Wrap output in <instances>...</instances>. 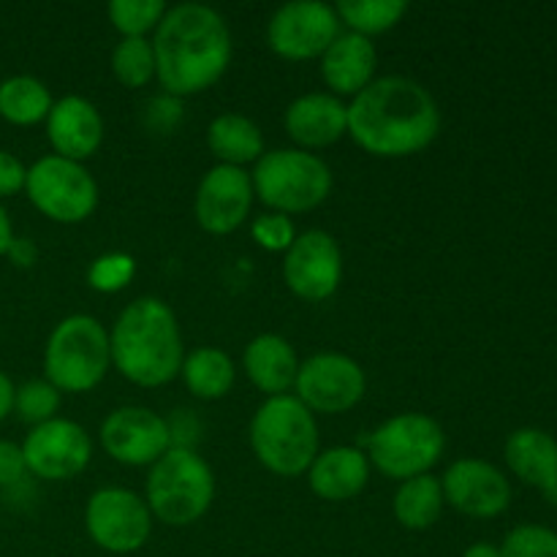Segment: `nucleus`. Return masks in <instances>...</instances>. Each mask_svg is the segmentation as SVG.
<instances>
[{"label":"nucleus","instance_id":"obj_1","mask_svg":"<svg viewBox=\"0 0 557 557\" xmlns=\"http://www.w3.org/2000/svg\"><path fill=\"white\" fill-rule=\"evenodd\" d=\"M438 131V103L408 76L373 79L348 107V134L370 156H413L433 145Z\"/></svg>","mask_w":557,"mask_h":557},{"label":"nucleus","instance_id":"obj_2","mask_svg":"<svg viewBox=\"0 0 557 557\" xmlns=\"http://www.w3.org/2000/svg\"><path fill=\"white\" fill-rule=\"evenodd\" d=\"M232 49V30L215 9L180 3L156 27V76L169 96H194L226 74Z\"/></svg>","mask_w":557,"mask_h":557},{"label":"nucleus","instance_id":"obj_3","mask_svg":"<svg viewBox=\"0 0 557 557\" xmlns=\"http://www.w3.org/2000/svg\"><path fill=\"white\" fill-rule=\"evenodd\" d=\"M112 362L131 384H169L183 370V335L172 308L156 297L134 299L117 315L109 335Z\"/></svg>","mask_w":557,"mask_h":557},{"label":"nucleus","instance_id":"obj_4","mask_svg":"<svg viewBox=\"0 0 557 557\" xmlns=\"http://www.w3.org/2000/svg\"><path fill=\"white\" fill-rule=\"evenodd\" d=\"M250 446L267 471L299 476L319 457L315 417L292 395L270 397L250 422Z\"/></svg>","mask_w":557,"mask_h":557},{"label":"nucleus","instance_id":"obj_5","mask_svg":"<svg viewBox=\"0 0 557 557\" xmlns=\"http://www.w3.org/2000/svg\"><path fill=\"white\" fill-rule=\"evenodd\" d=\"M212 498H215V476L194 449L172 446L152 466L147 479V509L163 525H194L207 515Z\"/></svg>","mask_w":557,"mask_h":557},{"label":"nucleus","instance_id":"obj_6","mask_svg":"<svg viewBox=\"0 0 557 557\" xmlns=\"http://www.w3.org/2000/svg\"><path fill=\"white\" fill-rule=\"evenodd\" d=\"M109 335L92 315H69L52 330L44 351L47 381L58 392H90L107 375Z\"/></svg>","mask_w":557,"mask_h":557},{"label":"nucleus","instance_id":"obj_7","mask_svg":"<svg viewBox=\"0 0 557 557\" xmlns=\"http://www.w3.org/2000/svg\"><path fill=\"white\" fill-rule=\"evenodd\" d=\"M253 190L281 215L310 212L330 196L332 172L319 156L305 150H272L256 161Z\"/></svg>","mask_w":557,"mask_h":557},{"label":"nucleus","instance_id":"obj_8","mask_svg":"<svg viewBox=\"0 0 557 557\" xmlns=\"http://www.w3.org/2000/svg\"><path fill=\"white\" fill-rule=\"evenodd\" d=\"M444 430L424 413H400L368 438V457L389 479L424 476L444 455Z\"/></svg>","mask_w":557,"mask_h":557},{"label":"nucleus","instance_id":"obj_9","mask_svg":"<svg viewBox=\"0 0 557 557\" xmlns=\"http://www.w3.org/2000/svg\"><path fill=\"white\" fill-rule=\"evenodd\" d=\"M25 190L33 207L49 221L79 223L98 205V185L82 163L47 156L27 169Z\"/></svg>","mask_w":557,"mask_h":557},{"label":"nucleus","instance_id":"obj_10","mask_svg":"<svg viewBox=\"0 0 557 557\" xmlns=\"http://www.w3.org/2000/svg\"><path fill=\"white\" fill-rule=\"evenodd\" d=\"M85 525L92 542L112 555H131L147 544L152 533V515L145 500L131 490L107 487L90 495Z\"/></svg>","mask_w":557,"mask_h":557},{"label":"nucleus","instance_id":"obj_11","mask_svg":"<svg viewBox=\"0 0 557 557\" xmlns=\"http://www.w3.org/2000/svg\"><path fill=\"white\" fill-rule=\"evenodd\" d=\"M337 36H341L337 11L326 3H313V0L281 5L267 27L270 49L286 60L321 58Z\"/></svg>","mask_w":557,"mask_h":557},{"label":"nucleus","instance_id":"obj_12","mask_svg":"<svg viewBox=\"0 0 557 557\" xmlns=\"http://www.w3.org/2000/svg\"><path fill=\"white\" fill-rule=\"evenodd\" d=\"M297 400L310 413L351 411L368 389L364 370L343 354H315L299 364Z\"/></svg>","mask_w":557,"mask_h":557},{"label":"nucleus","instance_id":"obj_13","mask_svg":"<svg viewBox=\"0 0 557 557\" xmlns=\"http://www.w3.org/2000/svg\"><path fill=\"white\" fill-rule=\"evenodd\" d=\"M27 471L36 473L47 482H65V479L79 476L92 457L90 435L69 419L44 422L27 433L22 444Z\"/></svg>","mask_w":557,"mask_h":557},{"label":"nucleus","instance_id":"obj_14","mask_svg":"<svg viewBox=\"0 0 557 557\" xmlns=\"http://www.w3.org/2000/svg\"><path fill=\"white\" fill-rule=\"evenodd\" d=\"M103 451L120 466H156L169 449V422L150 408L125 406L109 413L101 424Z\"/></svg>","mask_w":557,"mask_h":557},{"label":"nucleus","instance_id":"obj_15","mask_svg":"<svg viewBox=\"0 0 557 557\" xmlns=\"http://www.w3.org/2000/svg\"><path fill=\"white\" fill-rule=\"evenodd\" d=\"M283 277L299 299L321 302L337 292L343 277V253L335 237L321 228L299 234L286 250Z\"/></svg>","mask_w":557,"mask_h":557},{"label":"nucleus","instance_id":"obj_16","mask_svg":"<svg viewBox=\"0 0 557 557\" xmlns=\"http://www.w3.org/2000/svg\"><path fill=\"white\" fill-rule=\"evenodd\" d=\"M253 180L243 166H221L210 169L196 190V221L205 232L232 234L245 223L253 207Z\"/></svg>","mask_w":557,"mask_h":557},{"label":"nucleus","instance_id":"obj_17","mask_svg":"<svg viewBox=\"0 0 557 557\" xmlns=\"http://www.w3.org/2000/svg\"><path fill=\"white\" fill-rule=\"evenodd\" d=\"M444 500H449L457 511L476 520H490L509 509L511 487L509 479L495 466L484 460H457L446 468L441 479Z\"/></svg>","mask_w":557,"mask_h":557},{"label":"nucleus","instance_id":"obj_18","mask_svg":"<svg viewBox=\"0 0 557 557\" xmlns=\"http://www.w3.org/2000/svg\"><path fill=\"white\" fill-rule=\"evenodd\" d=\"M47 134L54 156L82 163L85 158L96 156L101 147L103 120L87 98L65 96L49 109Z\"/></svg>","mask_w":557,"mask_h":557},{"label":"nucleus","instance_id":"obj_19","mask_svg":"<svg viewBox=\"0 0 557 557\" xmlns=\"http://www.w3.org/2000/svg\"><path fill=\"white\" fill-rule=\"evenodd\" d=\"M286 131L299 147L335 145L348 134V107L330 92H308L286 109Z\"/></svg>","mask_w":557,"mask_h":557},{"label":"nucleus","instance_id":"obj_20","mask_svg":"<svg viewBox=\"0 0 557 557\" xmlns=\"http://www.w3.org/2000/svg\"><path fill=\"white\" fill-rule=\"evenodd\" d=\"M506 462L511 473L557 506V441L536 428H522L506 441Z\"/></svg>","mask_w":557,"mask_h":557},{"label":"nucleus","instance_id":"obj_21","mask_svg":"<svg viewBox=\"0 0 557 557\" xmlns=\"http://www.w3.org/2000/svg\"><path fill=\"white\" fill-rule=\"evenodd\" d=\"M368 479L370 462L357 446H335V449L321 451L308 468L310 490L321 500H332V504L357 498L368 487Z\"/></svg>","mask_w":557,"mask_h":557},{"label":"nucleus","instance_id":"obj_22","mask_svg":"<svg viewBox=\"0 0 557 557\" xmlns=\"http://www.w3.org/2000/svg\"><path fill=\"white\" fill-rule=\"evenodd\" d=\"M375 65V47L359 33H341L321 54V76L337 96H359L373 82Z\"/></svg>","mask_w":557,"mask_h":557},{"label":"nucleus","instance_id":"obj_23","mask_svg":"<svg viewBox=\"0 0 557 557\" xmlns=\"http://www.w3.org/2000/svg\"><path fill=\"white\" fill-rule=\"evenodd\" d=\"M245 373L256 389L267 392L270 397L286 395L297 384V351L286 337L259 335L245 348Z\"/></svg>","mask_w":557,"mask_h":557},{"label":"nucleus","instance_id":"obj_24","mask_svg":"<svg viewBox=\"0 0 557 557\" xmlns=\"http://www.w3.org/2000/svg\"><path fill=\"white\" fill-rule=\"evenodd\" d=\"M207 145L212 156L226 166H243V163L259 161L264 156V136L253 120L243 114H221L207 128Z\"/></svg>","mask_w":557,"mask_h":557},{"label":"nucleus","instance_id":"obj_25","mask_svg":"<svg viewBox=\"0 0 557 557\" xmlns=\"http://www.w3.org/2000/svg\"><path fill=\"white\" fill-rule=\"evenodd\" d=\"M183 379L201 400H221L234 386V362L221 348H196L183 362Z\"/></svg>","mask_w":557,"mask_h":557},{"label":"nucleus","instance_id":"obj_26","mask_svg":"<svg viewBox=\"0 0 557 557\" xmlns=\"http://www.w3.org/2000/svg\"><path fill=\"white\" fill-rule=\"evenodd\" d=\"M444 509V490L441 482L430 473L408 479L400 484L395 495V517L408 531H428L438 522Z\"/></svg>","mask_w":557,"mask_h":557},{"label":"nucleus","instance_id":"obj_27","mask_svg":"<svg viewBox=\"0 0 557 557\" xmlns=\"http://www.w3.org/2000/svg\"><path fill=\"white\" fill-rule=\"evenodd\" d=\"M52 96L36 76H11L0 82V117L14 125H36L49 117Z\"/></svg>","mask_w":557,"mask_h":557},{"label":"nucleus","instance_id":"obj_28","mask_svg":"<svg viewBox=\"0 0 557 557\" xmlns=\"http://www.w3.org/2000/svg\"><path fill=\"white\" fill-rule=\"evenodd\" d=\"M335 11L337 20L351 27V33L370 38L392 30L403 20L408 5L403 0H341Z\"/></svg>","mask_w":557,"mask_h":557},{"label":"nucleus","instance_id":"obj_29","mask_svg":"<svg viewBox=\"0 0 557 557\" xmlns=\"http://www.w3.org/2000/svg\"><path fill=\"white\" fill-rule=\"evenodd\" d=\"M112 71L120 85L145 87L156 76V52L147 38H123L112 52Z\"/></svg>","mask_w":557,"mask_h":557},{"label":"nucleus","instance_id":"obj_30","mask_svg":"<svg viewBox=\"0 0 557 557\" xmlns=\"http://www.w3.org/2000/svg\"><path fill=\"white\" fill-rule=\"evenodd\" d=\"M166 14L163 0H112L109 20L123 33V38H145Z\"/></svg>","mask_w":557,"mask_h":557},{"label":"nucleus","instance_id":"obj_31","mask_svg":"<svg viewBox=\"0 0 557 557\" xmlns=\"http://www.w3.org/2000/svg\"><path fill=\"white\" fill-rule=\"evenodd\" d=\"M14 408L22 422L38 428V424L54 419L60 408V392L49 381H27L14 392Z\"/></svg>","mask_w":557,"mask_h":557},{"label":"nucleus","instance_id":"obj_32","mask_svg":"<svg viewBox=\"0 0 557 557\" xmlns=\"http://www.w3.org/2000/svg\"><path fill=\"white\" fill-rule=\"evenodd\" d=\"M500 557H557V533L542 525H520L500 544Z\"/></svg>","mask_w":557,"mask_h":557},{"label":"nucleus","instance_id":"obj_33","mask_svg":"<svg viewBox=\"0 0 557 557\" xmlns=\"http://www.w3.org/2000/svg\"><path fill=\"white\" fill-rule=\"evenodd\" d=\"M136 272V261L131 259L128 253H107L98 256L96 261L87 270V281L96 292L103 294H114L120 288H125L131 283Z\"/></svg>","mask_w":557,"mask_h":557},{"label":"nucleus","instance_id":"obj_34","mask_svg":"<svg viewBox=\"0 0 557 557\" xmlns=\"http://www.w3.org/2000/svg\"><path fill=\"white\" fill-rule=\"evenodd\" d=\"M253 237L264 250H288L297 239V232H294V223L288 221V215L272 212V215L256 218Z\"/></svg>","mask_w":557,"mask_h":557},{"label":"nucleus","instance_id":"obj_35","mask_svg":"<svg viewBox=\"0 0 557 557\" xmlns=\"http://www.w3.org/2000/svg\"><path fill=\"white\" fill-rule=\"evenodd\" d=\"M27 466L22 457V446L11 441H0V487H11L25 476Z\"/></svg>","mask_w":557,"mask_h":557},{"label":"nucleus","instance_id":"obj_36","mask_svg":"<svg viewBox=\"0 0 557 557\" xmlns=\"http://www.w3.org/2000/svg\"><path fill=\"white\" fill-rule=\"evenodd\" d=\"M25 180H27V169L22 166L20 158L0 150V199L14 196L16 190L25 188Z\"/></svg>","mask_w":557,"mask_h":557},{"label":"nucleus","instance_id":"obj_37","mask_svg":"<svg viewBox=\"0 0 557 557\" xmlns=\"http://www.w3.org/2000/svg\"><path fill=\"white\" fill-rule=\"evenodd\" d=\"M14 384L5 373H0V422L14 411Z\"/></svg>","mask_w":557,"mask_h":557},{"label":"nucleus","instance_id":"obj_38","mask_svg":"<svg viewBox=\"0 0 557 557\" xmlns=\"http://www.w3.org/2000/svg\"><path fill=\"white\" fill-rule=\"evenodd\" d=\"M11 245H14V228H11L9 212L0 205V256H9Z\"/></svg>","mask_w":557,"mask_h":557},{"label":"nucleus","instance_id":"obj_39","mask_svg":"<svg viewBox=\"0 0 557 557\" xmlns=\"http://www.w3.org/2000/svg\"><path fill=\"white\" fill-rule=\"evenodd\" d=\"M9 256L16 261V264L27 267L33 261V256H36V250H33V245L25 243V239H14V245H11Z\"/></svg>","mask_w":557,"mask_h":557},{"label":"nucleus","instance_id":"obj_40","mask_svg":"<svg viewBox=\"0 0 557 557\" xmlns=\"http://www.w3.org/2000/svg\"><path fill=\"white\" fill-rule=\"evenodd\" d=\"M462 557H500V547H493V544L487 542H479V544H471V547L462 553Z\"/></svg>","mask_w":557,"mask_h":557}]
</instances>
